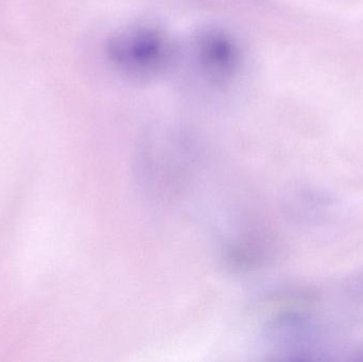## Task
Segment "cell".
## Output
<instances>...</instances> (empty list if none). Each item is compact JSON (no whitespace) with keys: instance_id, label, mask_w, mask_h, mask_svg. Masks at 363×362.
<instances>
[{"instance_id":"6da1fadb","label":"cell","mask_w":363,"mask_h":362,"mask_svg":"<svg viewBox=\"0 0 363 362\" xmlns=\"http://www.w3.org/2000/svg\"><path fill=\"white\" fill-rule=\"evenodd\" d=\"M108 61L132 78H152L169 66L174 48L169 35L151 23H138L115 32L106 43Z\"/></svg>"},{"instance_id":"7a4b0ae2","label":"cell","mask_w":363,"mask_h":362,"mask_svg":"<svg viewBox=\"0 0 363 362\" xmlns=\"http://www.w3.org/2000/svg\"><path fill=\"white\" fill-rule=\"evenodd\" d=\"M194 52L201 72L211 84H228L240 67L238 43L222 28L202 30L194 42Z\"/></svg>"}]
</instances>
